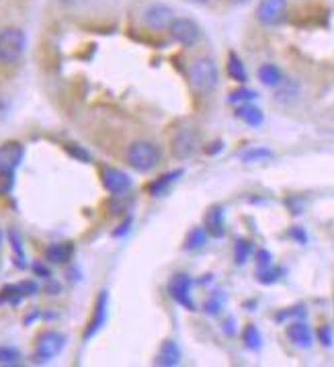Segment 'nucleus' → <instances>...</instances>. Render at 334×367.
Segmentation results:
<instances>
[{
  "mask_svg": "<svg viewBox=\"0 0 334 367\" xmlns=\"http://www.w3.org/2000/svg\"><path fill=\"white\" fill-rule=\"evenodd\" d=\"M217 66L209 56H199L189 66V85L197 92H211L217 87Z\"/></svg>",
  "mask_w": 334,
  "mask_h": 367,
  "instance_id": "obj_1",
  "label": "nucleus"
},
{
  "mask_svg": "<svg viewBox=\"0 0 334 367\" xmlns=\"http://www.w3.org/2000/svg\"><path fill=\"white\" fill-rule=\"evenodd\" d=\"M126 160L133 171H138V173H150L160 162V150L152 142L138 140V142H133V144L127 146Z\"/></svg>",
  "mask_w": 334,
  "mask_h": 367,
  "instance_id": "obj_2",
  "label": "nucleus"
},
{
  "mask_svg": "<svg viewBox=\"0 0 334 367\" xmlns=\"http://www.w3.org/2000/svg\"><path fill=\"white\" fill-rule=\"evenodd\" d=\"M27 37L19 27H4L0 29V64L17 62L25 52Z\"/></svg>",
  "mask_w": 334,
  "mask_h": 367,
  "instance_id": "obj_3",
  "label": "nucleus"
},
{
  "mask_svg": "<svg viewBox=\"0 0 334 367\" xmlns=\"http://www.w3.org/2000/svg\"><path fill=\"white\" fill-rule=\"evenodd\" d=\"M170 37L181 45H195L201 40V27L187 17H174L168 27Z\"/></svg>",
  "mask_w": 334,
  "mask_h": 367,
  "instance_id": "obj_4",
  "label": "nucleus"
},
{
  "mask_svg": "<svg viewBox=\"0 0 334 367\" xmlns=\"http://www.w3.org/2000/svg\"><path fill=\"white\" fill-rule=\"evenodd\" d=\"M287 17V0H261L256 6V19L265 27H275Z\"/></svg>",
  "mask_w": 334,
  "mask_h": 367,
  "instance_id": "obj_5",
  "label": "nucleus"
},
{
  "mask_svg": "<svg viewBox=\"0 0 334 367\" xmlns=\"http://www.w3.org/2000/svg\"><path fill=\"white\" fill-rule=\"evenodd\" d=\"M64 345H66L64 335L56 332V330H45L43 335H40V339H37L35 359L37 361H49V359H54L56 355L62 353Z\"/></svg>",
  "mask_w": 334,
  "mask_h": 367,
  "instance_id": "obj_6",
  "label": "nucleus"
},
{
  "mask_svg": "<svg viewBox=\"0 0 334 367\" xmlns=\"http://www.w3.org/2000/svg\"><path fill=\"white\" fill-rule=\"evenodd\" d=\"M142 21H144L148 29H154V31L168 29L170 23L174 21V11L170 6H167V4H162V2H154L144 11Z\"/></svg>",
  "mask_w": 334,
  "mask_h": 367,
  "instance_id": "obj_7",
  "label": "nucleus"
},
{
  "mask_svg": "<svg viewBox=\"0 0 334 367\" xmlns=\"http://www.w3.org/2000/svg\"><path fill=\"white\" fill-rule=\"evenodd\" d=\"M191 285H193V281L187 273H177L168 281V294L177 303L185 306L187 310H195V303L191 300Z\"/></svg>",
  "mask_w": 334,
  "mask_h": 367,
  "instance_id": "obj_8",
  "label": "nucleus"
},
{
  "mask_svg": "<svg viewBox=\"0 0 334 367\" xmlns=\"http://www.w3.org/2000/svg\"><path fill=\"white\" fill-rule=\"evenodd\" d=\"M25 148L19 142H6L0 146V173L15 176L17 167L23 162Z\"/></svg>",
  "mask_w": 334,
  "mask_h": 367,
  "instance_id": "obj_9",
  "label": "nucleus"
},
{
  "mask_svg": "<svg viewBox=\"0 0 334 367\" xmlns=\"http://www.w3.org/2000/svg\"><path fill=\"white\" fill-rule=\"evenodd\" d=\"M199 146L197 133L191 128H183L172 136V154L177 158H189L191 154H195Z\"/></svg>",
  "mask_w": 334,
  "mask_h": 367,
  "instance_id": "obj_10",
  "label": "nucleus"
},
{
  "mask_svg": "<svg viewBox=\"0 0 334 367\" xmlns=\"http://www.w3.org/2000/svg\"><path fill=\"white\" fill-rule=\"evenodd\" d=\"M35 291H37V285L33 281H23V283L4 285L0 289V303H13V306H17L23 298L33 296Z\"/></svg>",
  "mask_w": 334,
  "mask_h": 367,
  "instance_id": "obj_11",
  "label": "nucleus"
},
{
  "mask_svg": "<svg viewBox=\"0 0 334 367\" xmlns=\"http://www.w3.org/2000/svg\"><path fill=\"white\" fill-rule=\"evenodd\" d=\"M103 187L109 193L124 195L131 187V179H129V174L119 171V169L107 167L103 171Z\"/></svg>",
  "mask_w": 334,
  "mask_h": 367,
  "instance_id": "obj_12",
  "label": "nucleus"
},
{
  "mask_svg": "<svg viewBox=\"0 0 334 367\" xmlns=\"http://www.w3.org/2000/svg\"><path fill=\"white\" fill-rule=\"evenodd\" d=\"M107 302H109L107 291H101L99 298H97V303H95V314H93L90 323H88V326H86L84 341H88L90 337H95V335H97V332L105 326V320H107Z\"/></svg>",
  "mask_w": 334,
  "mask_h": 367,
  "instance_id": "obj_13",
  "label": "nucleus"
},
{
  "mask_svg": "<svg viewBox=\"0 0 334 367\" xmlns=\"http://www.w3.org/2000/svg\"><path fill=\"white\" fill-rule=\"evenodd\" d=\"M287 339H290L295 347L310 349L314 343V332L308 324L297 320V323H292L287 326Z\"/></svg>",
  "mask_w": 334,
  "mask_h": 367,
  "instance_id": "obj_14",
  "label": "nucleus"
},
{
  "mask_svg": "<svg viewBox=\"0 0 334 367\" xmlns=\"http://www.w3.org/2000/svg\"><path fill=\"white\" fill-rule=\"evenodd\" d=\"M156 366L162 367H172L181 363V349L177 345V341H165L158 355H156Z\"/></svg>",
  "mask_w": 334,
  "mask_h": 367,
  "instance_id": "obj_15",
  "label": "nucleus"
},
{
  "mask_svg": "<svg viewBox=\"0 0 334 367\" xmlns=\"http://www.w3.org/2000/svg\"><path fill=\"white\" fill-rule=\"evenodd\" d=\"M205 230H208L209 236L222 238L226 234V228H224V210L220 205L211 207L208 214H205Z\"/></svg>",
  "mask_w": 334,
  "mask_h": 367,
  "instance_id": "obj_16",
  "label": "nucleus"
},
{
  "mask_svg": "<svg viewBox=\"0 0 334 367\" xmlns=\"http://www.w3.org/2000/svg\"><path fill=\"white\" fill-rule=\"evenodd\" d=\"M74 253V246L70 242H58V244H49L45 248V260L52 263V265H62L68 263L70 257Z\"/></svg>",
  "mask_w": 334,
  "mask_h": 367,
  "instance_id": "obj_17",
  "label": "nucleus"
},
{
  "mask_svg": "<svg viewBox=\"0 0 334 367\" xmlns=\"http://www.w3.org/2000/svg\"><path fill=\"white\" fill-rule=\"evenodd\" d=\"M258 80L265 87H281L283 85V74H281V70L275 64H263L258 68Z\"/></svg>",
  "mask_w": 334,
  "mask_h": 367,
  "instance_id": "obj_18",
  "label": "nucleus"
},
{
  "mask_svg": "<svg viewBox=\"0 0 334 367\" xmlns=\"http://www.w3.org/2000/svg\"><path fill=\"white\" fill-rule=\"evenodd\" d=\"M236 115H238L244 124L252 126V128H256V126L263 124V111L258 107H254V105H249V103L240 105L238 111H236Z\"/></svg>",
  "mask_w": 334,
  "mask_h": 367,
  "instance_id": "obj_19",
  "label": "nucleus"
},
{
  "mask_svg": "<svg viewBox=\"0 0 334 367\" xmlns=\"http://www.w3.org/2000/svg\"><path fill=\"white\" fill-rule=\"evenodd\" d=\"M226 70H228V76H230L232 80H236V83H246V78H249L246 68L242 64V60H240L234 52L228 56V66H226Z\"/></svg>",
  "mask_w": 334,
  "mask_h": 367,
  "instance_id": "obj_20",
  "label": "nucleus"
},
{
  "mask_svg": "<svg viewBox=\"0 0 334 367\" xmlns=\"http://www.w3.org/2000/svg\"><path fill=\"white\" fill-rule=\"evenodd\" d=\"M183 174V171H172V173H167L162 174L160 179H156L154 183H150V187H148V191L150 195H154V197H158V195H162L167 191L168 187H170V183H174L179 176Z\"/></svg>",
  "mask_w": 334,
  "mask_h": 367,
  "instance_id": "obj_21",
  "label": "nucleus"
},
{
  "mask_svg": "<svg viewBox=\"0 0 334 367\" xmlns=\"http://www.w3.org/2000/svg\"><path fill=\"white\" fill-rule=\"evenodd\" d=\"M242 341H244V345L249 347L251 351H258L261 345H263V337H261V330L254 326V324H249L246 328H244V332H242Z\"/></svg>",
  "mask_w": 334,
  "mask_h": 367,
  "instance_id": "obj_22",
  "label": "nucleus"
},
{
  "mask_svg": "<svg viewBox=\"0 0 334 367\" xmlns=\"http://www.w3.org/2000/svg\"><path fill=\"white\" fill-rule=\"evenodd\" d=\"M208 230L205 228H193L191 232H189L187 240H185V248H191V251H195V248H201L205 242H208Z\"/></svg>",
  "mask_w": 334,
  "mask_h": 367,
  "instance_id": "obj_23",
  "label": "nucleus"
},
{
  "mask_svg": "<svg viewBox=\"0 0 334 367\" xmlns=\"http://www.w3.org/2000/svg\"><path fill=\"white\" fill-rule=\"evenodd\" d=\"M21 361V353L15 347H0V366H17Z\"/></svg>",
  "mask_w": 334,
  "mask_h": 367,
  "instance_id": "obj_24",
  "label": "nucleus"
},
{
  "mask_svg": "<svg viewBox=\"0 0 334 367\" xmlns=\"http://www.w3.org/2000/svg\"><path fill=\"white\" fill-rule=\"evenodd\" d=\"M252 253V242L249 240H238L236 242V248H234V259L238 265H244L249 257H251Z\"/></svg>",
  "mask_w": 334,
  "mask_h": 367,
  "instance_id": "obj_25",
  "label": "nucleus"
},
{
  "mask_svg": "<svg viewBox=\"0 0 334 367\" xmlns=\"http://www.w3.org/2000/svg\"><path fill=\"white\" fill-rule=\"evenodd\" d=\"M267 158H273V152L269 148H251L242 154L244 162H258V160H267Z\"/></svg>",
  "mask_w": 334,
  "mask_h": 367,
  "instance_id": "obj_26",
  "label": "nucleus"
},
{
  "mask_svg": "<svg viewBox=\"0 0 334 367\" xmlns=\"http://www.w3.org/2000/svg\"><path fill=\"white\" fill-rule=\"evenodd\" d=\"M258 95L251 90V88H238V90H234L230 92V103H240V105H244V103H251L252 99H256Z\"/></svg>",
  "mask_w": 334,
  "mask_h": 367,
  "instance_id": "obj_27",
  "label": "nucleus"
},
{
  "mask_svg": "<svg viewBox=\"0 0 334 367\" xmlns=\"http://www.w3.org/2000/svg\"><path fill=\"white\" fill-rule=\"evenodd\" d=\"M283 275V271L281 269H277V267H265V269H258V281L261 283H265V285H271L275 281L279 279Z\"/></svg>",
  "mask_w": 334,
  "mask_h": 367,
  "instance_id": "obj_28",
  "label": "nucleus"
},
{
  "mask_svg": "<svg viewBox=\"0 0 334 367\" xmlns=\"http://www.w3.org/2000/svg\"><path fill=\"white\" fill-rule=\"evenodd\" d=\"M318 339L324 347H333V328L330 326H322L318 330Z\"/></svg>",
  "mask_w": 334,
  "mask_h": 367,
  "instance_id": "obj_29",
  "label": "nucleus"
},
{
  "mask_svg": "<svg viewBox=\"0 0 334 367\" xmlns=\"http://www.w3.org/2000/svg\"><path fill=\"white\" fill-rule=\"evenodd\" d=\"M273 257H271V253H269V251H265V248H263V251H258V253H256V263H258V269H265V267H271L273 263Z\"/></svg>",
  "mask_w": 334,
  "mask_h": 367,
  "instance_id": "obj_30",
  "label": "nucleus"
},
{
  "mask_svg": "<svg viewBox=\"0 0 334 367\" xmlns=\"http://www.w3.org/2000/svg\"><path fill=\"white\" fill-rule=\"evenodd\" d=\"M66 150L70 152L74 158H78V160H90V154H88L86 150H83L80 146H76V144H68V146H66Z\"/></svg>",
  "mask_w": 334,
  "mask_h": 367,
  "instance_id": "obj_31",
  "label": "nucleus"
},
{
  "mask_svg": "<svg viewBox=\"0 0 334 367\" xmlns=\"http://www.w3.org/2000/svg\"><path fill=\"white\" fill-rule=\"evenodd\" d=\"M295 92H297V90H295V85H292V88H290V85H285L283 90L277 92V99H279V101H290V99L295 97Z\"/></svg>",
  "mask_w": 334,
  "mask_h": 367,
  "instance_id": "obj_32",
  "label": "nucleus"
},
{
  "mask_svg": "<svg viewBox=\"0 0 334 367\" xmlns=\"http://www.w3.org/2000/svg\"><path fill=\"white\" fill-rule=\"evenodd\" d=\"M220 308H222V298L220 296H215L213 300L205 302V312H209V314H217Z\"/></svg>",
  "mask_w": 334,
  "mask_h": 367,
  "instance_id": "obj_33",
  "label": "nucleus"
},
{
  "mask_svg": "<svg viewBox=\"0 0 334 367\" xmlns=\"http://www.w3.org/2000/svg\"><path fill=\"white\" fill-rule=\"evenodd\" d=\"M290 234H292V238H295L297 242H302V244H304V242L308 240V236H306V232H304V230H302L299 226H295V228H293Z\"/></svg>",
  "mask_w": 334,
  "mask_h": 367,
  "instance_id": "obj_34",
  "label": "nucleus"
},
{
  "mask_svg": "<svg viewBox=\"0 0 334 367\" xmlns=\"http://www.w3.org/2000/svg\"><path fill=\"white\" fill-rule=\"evenodd\" d=\"M33 269H35V273H37V275H43V277H49V271H47V269H45L43 265H40V263H37V265H35Z\"/></svg>",
  "mask_w": 334,
  "mask_h": 367,
  "instance_id": "obj_35",
  "label": "nucleus"
},
{
  "mask_svg": "<svg viewBox=\"0 0 334 367\" xmlns=\"http://www.w3.org/2000/svg\"><path fill=\"white\" fill-rule=\"evenodd\" d=\"M211 146H213V148H205V152H208V154H217V152L222 150L224 144H222V142H215V144H211Z\"/></svg>",
  "mask_w": 334,
  "mask_h": 367,
  "instance_id": "obj_36",
  "label": "nucleus"
},
{
  "mask_svg": "<svg viewBox=\"0 0 334 367\" xmlns=\"http://www.w3.org/2000/svg\"><path fill=\"white\" fill-rule=\"evenodd\" d=\"M232 4H246V2H251V0H230Z\"/></svg>",
  "mask_w": 334,
  "mask_h": 367,
  "instance_id": "obj_37",
  "label": "nucleus"
}]
</instances>
